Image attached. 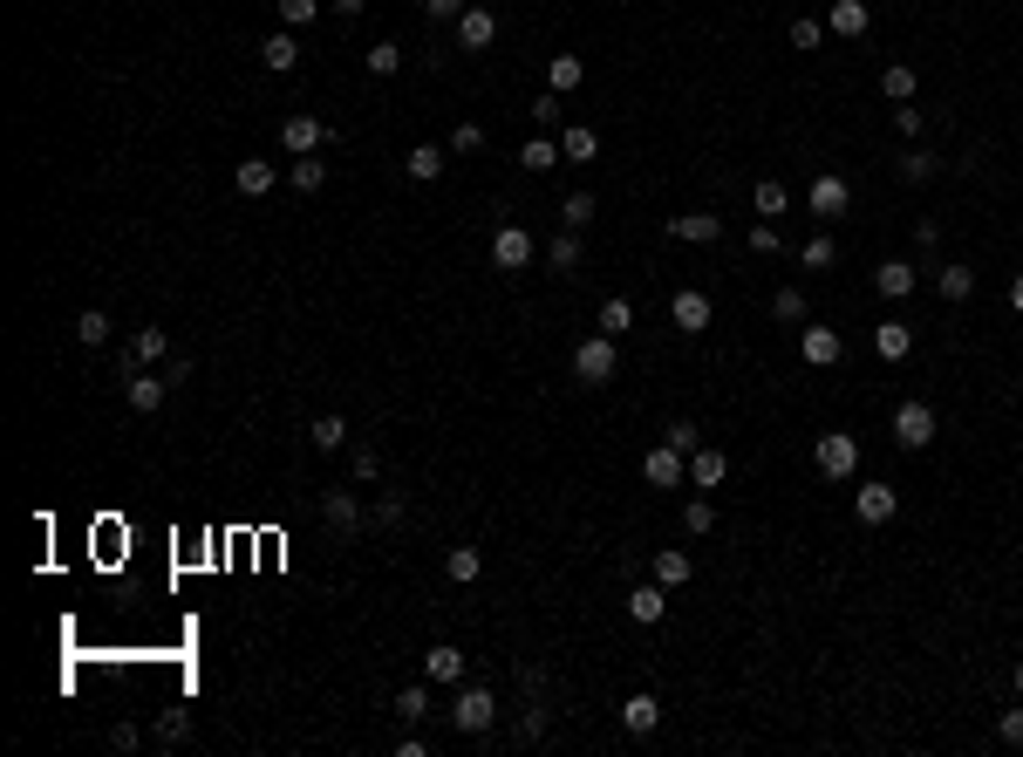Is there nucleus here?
<instances>
[{"label":"nucleus","mask_w":1023,"mask_h":757,"mask_svg":"<svg viewBox=\"0 0 1023 757\" xmlns=\"http://www.w3.org/2000/svg\"><path fill=\"white\" fill-rule=\"evenodd\" d=\"M287 185L314 198V191L328 185V164H321V157H294V164H287Z\"/></svg>","instance_id":"29"},{"label":"nucleus","mask_w":1023,"mask_h":757,"mask_svg":"<svg viewBox=\"0 0 1023 757\" xmlns=\"http://www.w3.org/2000/svg\"><path fill=\"white\" fill-rule=\"evenodd\" d=\"M492 717H498V696H492V689H457V703H451V730L478 737V730H492Z\"/></svg>","instance_id":"2"},{"label":"nucleus","mask_w":1023,"mask_h":757,"mask_svg":"<svg viewBox=\"0 0 1023 757\" xmlns=\"http://www.w3.org/2000/svg\"><path fill=\"white\" fill-rule=\"evenodd\" d=\"M1010 682H1017V696H1023V655H1017V669H1010Z\"/></svg>","instance_id":"62"},{"label":"nucleus","mask_w":1023,"mask_h":757,"mask_svg":"<svg viewBox=\"0 0 1023 757\" xmlns=\"http://www.w3.org/2000/svg\"><path fill=\"white\" fill-rule=\"evenodd\" d=\"M185 737H191L185 710H164V717H157V744H185Z\"/></svg>","instance_id":"46"},{"label":"nucleus","mask_w":1023,"mask_h":757,"mask_svg":"<svg viewBox=\"0 0 1023 757\" xmlns=\"http://www.w3.org/2000/svg\"><path fill=\"white\" fill-rule=\"evenodd\" d=\"M321 512H328V526H335L341 539L362 532V505H355V492H328V498H321Z\"/></svg>","instance_id":"22"},{"label":"nucleus","mask_w":1023,"mask_h":757,"mask_svg":"<svg viewBox=\"0 0 1023 757\" xmlns=\"http://www.w3.org/2000/svg\"><path fill=\"white\" fill-rule=\"evenodd\" d=\"M880 96H887V103H914V69L908 62H887V69H880Z\"/></svg>","instance_id":"30"},{"label":"nucleus","mask_w":1023,"mask_h":757,"mask_svg":"<svg viewBox=\"0 0 1023 757\" xmlns=\"http://www.w3.org/2000/svg\"><path fill=\"white\" fill-rule=\"evenodd\" d=\"M723 478H730V457L710 451V444H696V451H689V485H696V492H717Z\"/></svg>","instance_id":"13"},{"label":"nucleus","mask_w":1023,"mask_h":757,"mask_svg":"<svg viewBox=\"0 0 1023 757\" xmlns=\"http://www.w3.org/2000/svg\"><path fill=\"white\" fill-rule=\"evenodd\" d=\"M846 205H853V185H846L839 171L812 178V191H805V212H812V219H846Z\"/></svg>","instance_id":"3"},{"label":"nucleus","mask_w":1023,"mask_h":757,"mask_svg":"<svg viewBox=\"0 0 1023 757\" xmlns=\"http://www.w3.org/2000/svg\"><path fill=\"white\" fill-rule=\"evenodd\" d=\"M819 41H826V21H812V14H798V21H792V48H805V55H812Z\"/></svg>","instance_id":"47"},{"label":"nucleus","mask_w":1023,"mask_h":757,"mask_svg":"<svg viewBox=\"0 0 1023 757\" xmlns=\"http://www.w3.org/2000/svg\"><path fill=\"white\" fill-rule=\"evenodd\" d=\"M423 669H430V682H457V676H464V648L437 642L430 655H423Z\"/></svg>","instance_id":"28"},{"label":"nucleus","mask_w":1023,"mask_h":757,"mask_svg":"<svg viewBox=\"0 0 1023 757\" xmlns=\"http://www.w3.org/2000/svg\"><path fill=\"white\" fill-rule=\"evenodd\" d=\"M444 573H451L457 587H471V580L485 573V553H478V546H451V553H444Z\"/></svg>","instance_id":"27"},{"label":"nucleus","mask_w":1023,"mask_h":757,"mask_svg":"<svg viewBox=\"0 0 1023 757\" xmlns=\"http://www.w3.org/2000/svg\"><path fill=\"white\" fill-rule=\"evenodd\" d=\"M669 239H689V246H717V239H723V219H710V212H682V219H669Z\"/></svg>","instance_id":"18"},{"label":"nucleus","mask_w":1023,"mask_h":757,"mask_svg":"<svg viewBox=\"0 0 1023 757\" xmlns=\"http://www.w3.org/2000/svg\"><path fill=\"white\" fill-rule=\"evenodd\" d=\"M873 287H880L887 301H908L914 294V260H880L873 266Z\"/></svg>","instance_id":"19"},{"label":"nucleus","mask_w":1023,"mask_h":757,"mask_svg":"<svg viewBox=\"0 0 1023 757\" xmlns=\"http://www.w3.org/2000/svg\"><path fill=\"white\" fill-rule=\"evenodd\" d=\"M457 41H464L471 55H485V48L498 41V14L492 7H464V14H457Z\"/></svg>","instance_id":"11"},{"label":"nucleus","mask_w":1023,"mask_h":757,"mask_svg":"<svg viewBox=\"0 0 1023 757\" xmlns=\"http://www.w3.org/2000/svg\"><path fill=\"white\" fill-rule=\"evenodd\" d=\"M655 723H662V703H655L648 689H635V696L621 703V730H628V737H648Z\"/></svg>","instance_id":"17"},{"label":"nucleus","mask_w":1023,"mask_h":757,"mask_svg":"<svg viewBox=\"0 0 1023 757\" xmlns=\"http://www.w3.org/2000/svg\"><path fill=\"white\" fill-rule=\"evenodd\" d=\"M560 116H567V103H560V89H546V96L532 103V123H546V130H560Z\"/></svg>","instance_id":"49"},{"label":"nucleus","mask_w":1023,"mask_h":757,"mask_svg":"<svg viewBox=\"0 0 1023 757\" xmlns=\"http://www.w3.org/2000/svg\"><path fill=\"white\" fill-rule=\"evenodd\" d=\"M335 14H341V21H355V14H362V0H335Z\"/></svg>","instance_id":"60"},{"label":"nucleus","mask_w":1023,"mask_h":757,"mask_svg":"<svg viewBox=\"0 0 1023 757\" xmlns=\"http://www.w3.org/2000/svg\"><path fill=\"white\" fill-rule=\"evenodd\" d=\"M839 355H846L839 328H812V321H805V362H812V369H833Z\"/></svg>","instance_id":"20"},{"label":"nucleus","mask_w":1023,"mask_h":757,"mask_svg":"<svg viewBox=\"0 0 1023 757\" xmlns=\"http://www.w3.org/2000/svg\"><path fill=\"white\" fill-rule=\"evenodd\" d=\"M444 164H451V151H437V144H417V151L403 157V171H410L417 185H430V178H444Z\"/></svg>","instance_id":"26"},{"label":"nucleus","mask_w":1023,"mask_h":757,"mask_svg":"<svg viewBox=\"0 0 1023 757\" xmlns=\"http://www.w3.org/2000/svg\"><path fill=\"white\" fill-rule=\"evenodd\" d=\"M587 219H594V198H587V191H573L567 205H560V226H567V232H580Z\"/></svg>","instance_id":"45"},{"label":"nucleus","mask_w":1023,"mask_h":757,"mask_svg":"<svg viewBox=\"0 0 1023 757\" xmlns=\"http://www.w3.org/2000/svg\"><path fill=\"white\" fill-rule=\"evenodd\" d=\"M471 151H485V130H478V123H457V130H451V157H471Z\"/></svg>","instance_id":"50"},{"label":"nucleus","mask_w":1023,"mask_h":757,"mask_svg":"<svg viewBox=\"0 0 1023 757\" xmlns=\"http://www.w3.org/2000/svg\"><path fill=\"white\" fill-rule=\"evenodd\" d=\"M642 478L655 485V492H676L682 478H689V457H682L676 444H655V451H642Z\"/></svg>","instance_id":"5"},{"label":"nucleus","mask_w":1023,"mask_h":757,"mask_svg":"<svg viewBox=\"0 0 1023 757\" xmlns=\"http://www.w3.org/2000/svg\"><path fill=\"white\" fill-rule=\"evenodd\" d=\"M76 341H82V348H103V341H110V314H103V307H82V314H76Z\"/></svg>","instance_id":"34"},{"label":"nucleus","mask_w":1023,"mask_h":757,"mask_svg":"<svg viewBox=\"0 0 1023 757\" xmlns=\"http://www.w3.org/2000/svg\"><path fill=\"white\" fill-rule=\"evenodd\" d=\"M689 573H696V560H689V553H676V546H662V553H655V580H662V587H682Z\"/></svg>","instance_id":"32"},{"label":"nucleus","mask_w":1023,"mask_h":757,"mask_svg":"<svg viewBox=\"0 0 1023 757\" xmlns=\"http://www.w3.org/2000/svg\"><path fill=\"white\" fill-rule=\"evenodd\" d=\"M307 437H314V451H341V444H348V423L328 410V417H314V430H307Z\"/></svg>","instance_id":"37"},{"label":"nucleus","mask_w":1023,"mask_h":757,"mask_svg":"<svg viewBox=\"0 0 1023 757\" xmlns=\"http://www.w3.org/2000/svg\"><path fill=\"white\" fill-rule=\"evenodd\" d=\"M853 512H860V526H887V519L901 512V492L873 478V485H860V498H853Z\"/></svg>","instance_id":"10"},{"label":"nucleus","mask_w":1023,"mask_h":757,"mask_svg":"<svg viewBox=\"0 0 1023 757\" xmlns=\"http://www.w3.org/2000/svg\"><path fill=\"white\" fill-rule=\"evenodd\" d=\"M894 444H901V451H928V444H935V410H928V403H901V410H894Z\"/></svg>","instance_id":"4"},{"label":"nucleus","mask_w":1023,"mask_h":757,"mask_svg":"<svg viewBox=\"0 0 1023 757\" xmlns=\"http://www.w3.org/2000/svg\"><path fill=\"white\" fill-rule=\"evenodd\" d=\"M751 253H778V226H771V219L751 226Z\"/></svg>","instance_id":"55"},{"label":"nucleus","mask_w":1023,"mask_h":757,"mask_svg":"<svg viewBox=\"0 0 1023 757\" xmlns=\"http://www.w3.org/2000/svg\"><path fill=\"white\" fill-rule=\"evenodd\" d=\"M935 287H942V301H969V294H976V273L955 260V266H942V273H935Z\"/></svg>","instance_id":"33"},{"label":"nucleus","mask_w":1023,"mask_h":757,"mask_svg":"<svg viewBox=\"0 0 1023 757\" xmlns=\"http://www.w3.org/2000/svg\"><path fill=\"white\" fill-rule=\"evenodd\" d=\"M123 382H130V389H123L130 410H144V417L164 410V396H171V376H157V369H137V376H123Z\"/></svg>","instance_id":"12"},{"label":"nucleus","mask_w":1023,"mask_h":757,"mask_svg":"<svg viewBox=\"0 0 1023 757\" xmlns=\"http://www.w3.org/2000/svg\"><path fill=\"white\" fill-rule=\"evenodd\" d=\"M894 130H901V137H921V110L901 103V110H894Z\"/></svg>","instance_id":"56"},{"label":"nucleus","mask_w":1023,"mask_h":757,"mask_svg":"<svg viewBox=\"0 0 1023 757\" xmlns=\"http://www.w3.org/2000/svg\"><path fill=\"white\" fill-rule=\"evenodd\" d=\"M492 260L505 266V273H519V266H532V232H526V226H498V239H492Z\"/></svg>","instance_id":"14"},{"label":"nucleus","mask_w":1023,"mask_h":757,"mask_svg":"<svg viewBox=\"0 0 1023 757\" xmlns=\"http://www.w3.org/2000/svg\"><path fill=\"white\" fill-rule=\"evenodd\" d=\"M396 717H403V723H423V717H430V696H423V682H410V689L396 696Z\"/></svg>","instance_id":"43"},{"label":"nucleus","mask_w":1023,"mask_h":757,"mask_svg":"<svg viewBox=\"0 0 1023 757\" xmlns=\"http://www.w3.org/2000/svg\"><path fill=\"white\" fill-rule=\"evenodd\" d=\"M546 260H553V273H573V266H580V232H560V239L546 246Z\"/></svg>","instance_id":"42"},{"label":"nucleus","mask_w":1023,"mask_h":757,"mask_svg":"<svg viewBox=\"0 0 1023 757\" xmlns=\"http://www.w3.org/2000/svg\"><path fill=\"white\" fill-rule=\"evenodd\" d=\"M280 144H287V157H314L321 144H328V123H321V116H287V123H280Z\"/></svg>","instance_id":"8"},{"label":"nucleus","mask_w":1023,"mask_h":757,"mask_svg":"<svg viewBox=\"0 0 1023 757\" xmlns=\"http://www.w3.org/2000/svg\"><path fill=\"white\" fill-rule=\"evenodd\" d=\"M819 471H826V478H853V471H860V437L826 430V437H819Z\"/></svg>","instance_id":"7"},{"label":"nucleus","mask_w":1023,"mask_h":757,"mask_svg":"<svg viewBox=\"0 0 1023 757\" xmlns=\"http://www.w3.org/2000/svg\"><path fill=\"white\" fill-rule=\"evenodd\" d=\"M628 328H635V301H621V294H614V301H601V335L621 341Z\"/></svg>","instance_id":"35"},{"label":"nucleus","mask_w":1023,"mask_h":757,"mask_svg":"<svg viewBox=\"0 0 1023 757\" xmlns=\"http://www.w3.org/2000/svg\"><path fill=\"white\" fill-rule=\"evenodd\" d=\"M348 471H355V478H362V485H376V478H382V457L369 451V444H362V451L348 457Z\"/></svg>","instance_id":"52"},{"label":"nucleus","mask_w":1023,"mask_h":757,"mask_svg":"<svg viewBox=\"0 0 1023 757\" xmlns=\"http://www.w3.org/2000/svg\"><path fill=\"white\" fill-rule=\"evenodd\" d=\"M260 62L273 69V76H294V69H301V41H294V28L266 35V41H260Z\"/></svg>","instance_id":"15"},{"label":"nucleus","mask_w":1023,"mask_h":757,"mask_svg":"<svg viewBox=\"0 0 1023 757\" xmlns=\"http://www.w3.org/2000/svg\"><path fill=\"white\" fill-rule=\"evenodd\" d=\"M996 737H1003V744H1023V703H1017V710H1003V717H996Z\"/></svg>","instance_id":"54"},{"label":"nucleus","mask_w":1023,"mask_h":757,"mask_svg":"<svg viewBox=\"0 0 1023 757\" xmlns=\"http://www.w3.org/2000/svg\"><path fill=\"white\" fill-rule=\"evenodd\" d=\"M771 314H778V321H805V294H798V287H778V294H771Z\"/></svg>","instance_id":"48"},{"label":"nucleus","mask_w":1023,"mask_h":757,"mask_svg":"<svg viewBox=\"0 0 1023 757\" xmlns=\"http://www.w3.org/2000/svg\"><path fill=\"white\" fill-rule=\"evenodd\" d=\"M935 171H942V157H935V151H908V157H901V178H908V185H928Z\"/></svg>","instance_id":"40"},{"label":"nucleus","mask_w":1023,"mask_h":757,"mask_svg":"<svg viewBox=\"0 0 1023 757\" xmlns=\"http://www.w3.org/2000/svg\"><path fill=\"white\" fill-rule=\"evenodd\" d=\"M662 614H669V587H662V580H655V587H635V594H628V621H635V628H655Z\"/></svg>","instance_id":"16"},{"label":"nucleus","mask_w":1023,"mask_h":757,"mask_svg":"<svg viewBox=\"0 0 1023 757\" xmlns=\"http://www.w3.org/2000/svg\"><path fill=\"white\" fill-rule=\"evenodd\" d=\"M546 82L567 96V89H580V82H587V62H580V55H553V62H546Z\"/></svg>","instance_id":"31"},{"label":"nucleus","mask_w":1023,"mask_h":757,"mask_svg":"<svg viewBox=\"0 0 1023 757\" xmlns=\"http://www.w3.org/2000/svg\"><path fill=\"white\" fill-rule=\"evenodd\" d=\"M519 164H526V171H553V164H560V144H553V137H532L526 151H519Z\"/></svg>","instance_id":"41"},{"label":"nucleus","mask_w":1023,"mask_h":757,"mask_svg":"<svg viewBox=\"0 0 1023 757\" xmlns=\"http://www.w3.org/2000/svg\"><path fill=\"white\" fill-rule=\"evenodd\" d=\"M798 260L812 266V273H826V266L839 260V246H833V239H826V232H812V239H805V246H798Z\"/></svg>","instance_id":"39"},{"label":"nucleus","mask_w":1023,"mask_h":757,"mask_svg":"<svg viewBox=\"0 0 1023 757\" xmlns=\"http://www.w3.org/2000/svg\"><path fill=\"white\" fill-rule=\"evenodd\" d=\"M710 314H717V307H710V294H703V287H682L676 301H669V321H676L682 335H703V328H710Z\"/></svg>","instance_id":"9"},{"label":"nucleus","mask_w":1023,"mask_h":757,"mask_svg":"<svg viewBox=\"0 0 1023 757\" xmlns=\"http://www.w3.org/2000/svg\"><path fill=\"white\" fill-rule=\"evenodd\" d=\"M464 7H471V0H423V14H437V21H457Z\"/></svg>","instance_id":"57"},{"label":"nucleus","mask_w":1023,"mask_h":757,"mask_svg":"<svg viewBox=\"0 0 1023 757\" xmlns=\"http://www.w3.org/2000/svg\"><path fill=\"white\" fill-rule=\"evenodd\" d=\"M751 205H758L764 219H778V212H785L792 198H785V185H778V178H758V185H751Z\"/></svg>","instance_id":"38"},{"label":"nucleus","mask_w":1023,"mask_h":757,"mask_svg":"<svg viewBox=\"0 0 1023 757\" xmlns=\"http://www.w3.org/2000/svg\"><path fill=\"white\" fill-rule=\"evenodd\" d=\"M614 369H621V355H614V335H587L580 348H573V376L587 382V389L614 382Z\"/></svg>","instance_id":"1"},{"label":"nucleus","mask_w":1023,"mask_h":757,"mask_svg":"<svg viewBox=\"0 0 1023 757\" xmlns=\"http://www.w3.org/2000/svg\"><path fill=\"white\" fill-rule=\"evenodd\" d=\"M662 444H676V451L689 457V451H696V423H682V417H676L669 430H662Z\"/></svg>","instance_id":"53"},{"label":"nucleus","mask_w":1023,"mask_h":757,"mask_svg":"<svg viewBox=\"0 0 1023 757\" xmlns=\"http://www.w3.org/2000/svg\"><path fill=\"white\" fill-rule=\"evenodd\" d=\"M867 0H833L826 7V35H867Z\"/></svg>","instance_id":"21"},{"label":"nucleus","mask_w":1023,"mask_h":757,"mask_svg":"<svg viewBox=\"0 0 1023 757\" xmlns=\"http://www.w3.org/2000/svg\"><path fill=\"white\" fill-rule=\"evenodd\" d=\"M682 532H689V539L717 532V505H710V498H689V505H682Z\"/></svg>","instance_id":"36"},{"label":"nucleus","mask_w":1023,"mask_h":757,"mask_svg":"<svg viewBox=\"0 0 1023 757\" xmlns=\"http://www.w3.org/2000/svg\"><path fill=\"white\" fill-rule=\"evenodd\" d=\"M560 157H573V164H594V157H601V137H594L587 123H567V130H560Z\"/></svg>","instance_id":"25"},{"label":"nucleus","mask_w":1023,"mask_h":757,"mask_svg":"<svg viewBox=\"0 0 1023 757\" xmlns=\"http://www.w3.org/2000/svg\"><path fill=\"white\" fill-rule=\"evenodd\" d=\"M232 185L246 191V198H266V191L280 185V171H273V164H260V157H246V164L232 171Z\"/></svg>","instance_id":"24"},{"label":"nucleus","mask_w":1023,"mask_h":757,"mask_svg":"<svg viewBox=\"0 0 1023 757\" xmlns=\"http://www.w3.org/2000/svg\"><path fill=\"white\" fill-rule=\"evenodd\" d=\"M157 362H171V335H164V328H137V335H130V348H123V376L157 369Z\"/></svg>","instance_id":"6"},{"label":"nucleus","mask_w":1023,"mask_h":757,"mask_svg":"<svg viewBox=\"0 0 1023 757\" xmlns=\"http://www.w3.org/2000/svg\"><path fill=\"white\" fill-rule=\"evenodd\" d=\"M914 246H921V253H935V246H942V226H935V219H921V226H914Z\"/></svg>","instance_id":"58"},{"label":"nucleus","mask_w":1023,"mask_h":757,"mask_svg":"<svg viewBox=\"0 0 1023 757\" xmlns=\"http://www.w3.org/2000/svg\"><path fill=\"white\" fill-rule=\"evenodd\" d=\"M1010 307H1017V314H1023V273H1017V280H1010Z\"/></svg>","instance_id":"61"},{"label":"nucleus","mask_w":1023,"mask_h":757,"mask_svg":"<svg viewBox=\"0 0 1023 757\" xmlns=\"http://www.w3.org/2000/svg\"><path fill=\"white\" fill-rule=\"evenodd\" d=\"M873 348H880L887 362H908V355H914V328H908V321H880V328H873Z\"/></svg>","instance_id":"23"},{"label":"nucleus","mask_w":1023,"mask_h":757,"mask_svg":"<svg viewBox=\"0 0 1023 757\" xmlns=\"http://www.w3.org/2000/svg\"><path fill=\"white\" fill-rule=\"evenodd\" d=\"M273 7H280V21H287V28H307L321 0H273Z\"/></svg>","instance_id":"51"},{"label":"nucleus","mask_w":1023,"mask_h":757,"mask_svg":"<svg viewBox=\"0 0 1023 757\" xmlns=\"http://www.w3.org/2000/svg\"><path fill=\"white\" fill-rule=\"evenodd\" d=\"M110 744H116V751H137L144 737H137V723H116V730H110Z\"/></svg>","instance_id":"59"},{"label":"nucleus","mask_w":1023,"mask_h":757,"mask_svg":"<svg viewBox=\"0 0 1023 757\" xmlns=\"http://www.w3.org/2000/svg\"><path fill=\"white\" fill-rule=\"evenodd\" d=\"M396 69H403V48L396 41H376L369 48V76H396Z\"/></svg>","instance_id":"44"}]
</instances>
